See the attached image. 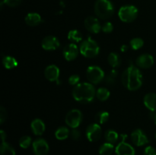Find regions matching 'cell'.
<instances>
[{
    "label": "cell",
    "mask_w": 156,
    "mask_h": 155,
    "mask_svg": "<svg viewBox=\"0 0 156 155\" xmlns=\"http://www.w3.org/2000/svg\"><path fill=\"white\" fill-rule=\"evenodd\" d=\"M121 81L123 85L127 90L137 91L143 84V74L137 67L131 65L123 72Z\"/></svg>",
    "instance_id": "1"
},
{
    "label": "cell",
    "mask_w": 156,
    "mask_h": 155,
    "mask_svg": "<svg viewBox=\"0 0 156 155\" xmlns=\"http://www.w3.org/2000/svg\"><path fill=\"white\" fill-rule=\"evenodd\" d=\"M73 97L79 103H89L96 97L95 88L91 83H79L73 88Z\"/></svg>",
    "instance_id": "2"
},
{
    "label": "cell",
    "mask_w": 156,
    "mask_h": 155,
    "mask_svg": "<svg viewBox=\"0 0 156 155\" xmlns=\"http://www.w3.org/2000/svg\"><path fill=\"white\" fill-rule=\"evenodd\" d=\"M94 13L101 20H107L114 13V5L110 0H97L94 3Z\"/></svg>",
    "instance_id": "3"
},
{
    "label": "cell",
    "mask_w": 156,
    "mask_h": 155,
    "mask_svg": "<svg viewBox=\"0 0 156 155\" xmlns=\"http://www.w3.org/2000/svg\"><path fill=\"white\" fill-rule=\"evenodd\" d=\"M80 53L85 58L91 59L95 58L100 52V47L98 44L91 38H88L87 40H82L79 46Z\"/></svg>",
    "instance_id": "4"
},
{
    "label": "cell",
    "mask_w": 156,
    "mask_h": 155,
    "mask_svg": "<svg viewBox=\"0 0 156 155\" xmlns=\"http://www.w3.org/2000/svg\"><path fill=\"white\" fill-rule=\"evenodd\" d=\"M138 9L132 5L122 6L118 11L119 18L125 23H131L135 21L138 17Z\"/></svg>",
    "instance_id": "5"
},
{
    "label": "cell",
    "mask_w": 156,
    "mask_h": 155,
    "mask_svg": "<svg viewBox=\"0 0 156 155\" xmlns=\"http://www.w3.org/2000/svg\"><path fill=\"white\" fill-rule=\"evenodd\" d=\"M86 78L91 84H98L105 78V74L101 68L96 65H91L86 69Z\"/></svg>",
    "instance_id": "6"
},
{
    "label": "cell",
    "mask_w": 156,
    "mask_h": 155,
    "mask_svg": "<svg viewBox=\"0 0 156 155\" xmlns=\"http://www.w3.org/2000/svg\"><path fill=\"white\" fill-rule=\"evenodd\" d=\"M83 115L79 109H73L68 112L65 118V122L72 129H77L82 122Z\"/></svg>",
    "instance_id": "7"
},
{
    "label": "cell",
    "mask_w": 156,
    "mask_h": 155,
    "mask_svg": "<svg viewBox=\"0 0 156 155\" xmlns=\"http://www.w3.org/2000/svg\"><path fill=\"white\" fill-rule=\"evenodd\" d=\"M32 149L34 155H47L50 150V147L44 138H37L32 143Z\"/></svg>",
    "instance_id": "8"
},
{
    "label": "cell",
    "mask_w": 156,
    "mask_h": 155,
    "mask_svg": "<svg viewBox=\"0 0 156 155\" xmlns=\"http://www.w3.org/2000/svg\"><path fill=\"white\" fill-rule=\"evenodd\" d=\"M86 137L91 142H95L101 138L102 135V130L101 126L98 123L90 124L86 129Z\"/></svg>",
    "instance_id": "9"
},
{
    "label": "cell",
    "mask_w": 156,
    "mask_h": 155,
    "mask_svg": "<svg viewBox=\"0 0 156 155\" xmlns=\"http://www.w3.org/2000/svg\"><path fill=\"white\" fill-rule=\"evenodd\" d=\"M41 46L44 50L47 51H53L60 46V43L59 39L54 36H47L42 40L41 42Z\"/></svg>",
    "instance_id": "10"
},
{
    "label": "cell",
    "mask_w": 156,
    "mask_h": 155,
    "mask_svg": "<svg viewBox=\"0 0 156 155\" xmlns=\"http://www.w3.org/2000/svg\"><path fill=\"white\" fill-rule=\"evenodd\" d=\"M130 138L131 141L133 143L134 145L137 146V147L144 146L145 144L149 143L148 137L146 136V134L143 132V131L140 129L134 130L133 132L131 133Z\"/></svg>",
    "instance_id": "11"
},
{
    "label": "cell",
    "mask_w": 156,
    "mask_h": 155,
    "mask_svg": "<svg viewBox=\"0 0 156 155\" xmlns=\"http://www.w3.org/2000/svg\"><path fill=\"white\" fill-rule=\"evenodd\" d=\"M79 52L80 51H79L77 45L76 43H71L64 47L62 54H63V57L65 58L66 60L70 62V61L75 60L78 57Z\"/></svg>",
    "instance_id": "12"
},
{
    "label": "cell",
    "mask_w": 156,
    "mask_h": 155,
    "mask_svg": "<svg viewBox=\"0 0 156 155\" xmlns=\"http://www.w3.org/2000/svg\"><path fill=\"white\" fill-rule=\"evenodd\" d=\"M85 28L91 33H98L101 30V27L98 19L94 16H89L85 20Z\"/></svg>",
    "instance_id": "13"
},
{
    "label": "cell",
    "mask_w": 156,
    "mask_h": 155,
    "mask_svg": "<svg viewBox=\"0 0 156 155\" xmlns=\"http://www.w3.org/2000/svg\"><path fill=\"white\" fill-rule=\"evenodd\" d=\"M136 64L139 68H149L154 65V58L152 55L144 53V54L140 55L136 60Z\"/></svg>",
    "instance_id": "14"
},
{
    "label": "cell",
    "mask_w": 156,
    "mask_h": 155,
    "mask_svg": "<svg viewBox=\"0 0 156 155\" xmlns=\"http://www.w3.org/2000/svg\"><path fill=\"white\" fill-rule=\"evenodd\" d=\"M116 155H135L136 150L131 144L126 141H120L115 147Z\"/></svg>",
    "instance_id": "15"
},
{
    "label": "cell",
    "mask_w": 156,
    "mask_h": 155,
    "mask_svg": "<svg viewBox=\"0 0 156 155\" xmlns=\"http://www.w3.org/2000/svg\"><path fill=\"white\" fill-rule=\"evenodd\" d=\"M60 71L59 68L55 65H50L44 70V76L49 81H57L59 80Z\"/></svg>",
    "instance_id": "16"
},
{
    "label": "cell",
    "mask_w": 156,
    "mask_h": 155,
    "mask_svg": "<svg viewBox=\"0 0 156 155\" xmlns=\"http://www.w3.org/2000/svg\"><path fill=\"white\" fill-rule=\"evenodd\" d=\"M30 129H31L32 132L35 135L40 136L44 133L46 126L42 120L40 119H35L30 123Z\"/></svg>",
    "instance_id": "17"
},
{
    "label": "cell",
    "mask_w": 156,
    "mask_h": 155,
    "mask_svg": "<svg viewBox=\"0 0 156 155\" xmlns=\"http://www.w3.org/2000/svg\"><path fill=\"white\" fill-rule=\"evenodd\" d=\"M145 106L151 112H156V94L149 93L145 95L143 99Z\"/></svg>",
    "instance_id": "18"
},
{
    "label": "cell",
    "mask_w": 156,
    "mask_h": 155,
    "mask_svg": "<svg viewBox=\"0 0 156 155\" xmlns=\"http://www.w3.org/2000/svg\"><path fill=\"white\" fill-rule=\"evenodd\" d=\"M24 21H25L26 24L30 27H36L42 22V18L38 13L31 12L26 15Z\"/></svg>",
    "instance_id": "19"
},
{
    "label": "cell",
    "mask_w": 156,
    "mask_h": 155,
    "mask_svg": "<svg viewBox=\"0 0 156 155\" xmlns=\"http://www.w3.org/2000/svg\"><path fill=\"white\" fill-rule=\"evenodd\" d=\"M70 135V131L69 129L65 126H61L58 128L56 131L55 132V137L57 140L59 141H63L66 140Z\"/></svg>",
    "instance_id": "20"
},
{
    "label": "cell",
    "mask_w": 156,
    "mask_h": 155,
    "mask_svg": "<svg viewBox=\"0 0 156 155\" xmlns=\"http://www.w3.org/2000/svg\"><path fill=\"white\" fill-rule=\"evenodd\" d=\"M114 151H115L114 145L108 142L101 144L98 150V153L100 155H111Z\"/></svg>",
    "instance_id": "21"
},
{
    "label": "cell",
    "mask_w": 156,
    "mask_h": 155,
    "mask_svg": "<svg viewBox=\"0 0 156 155\" xmlns=\"http://www.w3.org/2000/svg\"><path fill=\"white\" fill-rule=\"evenodd\" d=\"M108 62L113 68H116L121 64V59L117 53H111L108 55Z\"/></svg>",
    "instance_id": "22"
},
{
    "label": "cell",
    "mask_w": 156,
    "mask_h": 155,
    "mask_svg": "<svg viewBox=\"0 0 156 155\" xmlns=\"http://www.w3.org/2000/svg\"><path fill=\"white\" fill-rule=\"evenodd\" d=\"M2 64L6 69H13L18 66V61L12 56H6L3 57Z\"/></svg>",
    "instance_id": "23"
},
{
    "label": "cell",
    "mask_w": 156,
    "mask_h": 155,
    "mask_svg": "<svg viewBox=\"0 0 156 155\" xmlns=\"http://www.w3.org/2000/svg\"><path fill=\"white\" fill-rule=\"evenodd\" d=\"M119 137H120V135H118L117 132L113 129H109L105 134V138L107 142L111 143L112 144H114L116 142H117V141L119 140Z\"/></svg>",
    "instance_id": "24"
},
{
    "label": "cell",
    "mask_w": 156,
    "mask_h": 155,
    "mask_svg": "<svg viewBox=\"0 0 156 155\" xmlns=\"http://www.w3.org/2000/svg\"><path fill=\"white\" fill-rule=\"evenodd\" d=\"M0 153L1 155H15V150L9 143L2 142L0 146Z\"/></svg>",
    "instance_id": "25"
},
{
    "label": "cell",
    "mask_w": 156,
    "mask_h": 155,
    "mask_svg": "<svg viewBox=\"0 0 156 155\" xmlns=\"http://www.w3.org/2000/svg\"><path fill=\"white\" fill-rule=\"evenodd\" d=\"M68 40L73 43H82L83 40L82 33L77 30H72L68 33Z\"/></svg>",
    "instance_id": "26"
},
{
    "label": "cell",
    "mask_w": 156,
    "mask_h": 155,
    "mask_svg": "<svg viewBox=\"0 0 156 155\" xmlns=\"http://www.w3.org/2000/svg\"><path fill=\"white\" fill-rule=\"evenodd\" d=\"M109 117V112H107V111H100V112L96 113L95 116H94V120L98 124L103 125L108 121Z\"/></svg>",
    "instance_id": "27"
},
{
    "label": "cell",
    "mask_w": 156,
    "mask_h": 155,
    "mask_svg": "<svg viewBox=\"0 0 156 155\" xmlns=\"http://www.w3.org/2000/svg\"><path fill=\"white\" fill-rule=\"evenodd\" d=\"M110 95H111V93L108 91V89L105 88H100L96 91V97L100 101H106L110 97Z\"/></svg>",
    "instance_id": "28"
},
{
    "label": "cell",
    "mask_w": 156,
    "mask_h": 155,
    "mask_svg": "<svg viewBox=\"0 0 156 155\" xmlns=\"http://www.w3.org/2000/svg\"><path fill=\"white\" fill-rule=\"evenodd\" d=\"M118 72L116 69H112L109 73L108 74V75L105 77V83L108 86H113V85L115 84L116 81H117V77Z\"/></svg>",
    "instance_id": "29"
},
{
    "label": "cell",
    "mask_w": 156,
    "mask_h": 155,
    "mask_svg": "<svg viewBox=\"0 0 156 155\" xmlns=\"http://www.w3.org/2000/svg\"><path fill=\"white\" fill-rule=\"evenodd\" d=\"M129 45L132 50H138L141 49L144 45V41L142 38L140 37H135L132 39L129 42Z\"/></svg>",
    "instance_id": "30"
},
{
    "label": "cell",
    "mask_w": 156,
    "mask_h": 155,
    "mask_svg": "<svg viewBox=\"0 0 156 155\" xmlns=\"http://www.w3.org/2000/svg\"><path fill=\"white\" fill-rule=\"evenodd\" d=\"M19 146L23 149H27L30 146L32 143V139L30 136L28 135H24V136H22L19 139Z\"/></svg>",
    "instance_id": "31"
},
{
    "label": "cell",
    "mask_w": 156,
    "mask_h": 155,
    "mask_svg": "<svg viewBox=\"0 0 156 155\" xmlns=\"http://www.w3.org/2000/svg\"><path fill=\"white\" fill-rule=\"evenodd\" d=\"M23 0H2V2L5 5L11 8H15L19 6L21 4Z\"/></svg>",
    "instance_id": "32"
},
{
    "label": "cell",
    "mask_w": 156,
    "mask_h": 155,
    "mask_svg": "<svg viewBox=\"0 0 156 155\" xmlns=\"http://www.w3.org/2000/svg\"><path fill=\"white\" fill-rule=\"evenodd\" d=\"M113 30H114V25L112 24V23L109 22V21L105 23L101 27V30L105 33H111Z\"/></svg>",
    "instance_id": "33"
},
{
    "label": "cell",
    "mask_w": 156,
    "mask_h": 155,
    "mask_svg": "<svg viewBox=\"0 0 156 155\" xmlns=\"http://www.w3.org/2000/svg\"><path fill=\"white\" fill-rule=\"evenodd\" d=\"M69 136L73 140L77 141L81 138V132L77 129H73L72 131H70Z\"/></svg>",
    "instance_id": "34"
},
{
    "label": "cell",
    "mask_w": 156,
    "mask_h": 155,
    "mask_svg": "<svg viewBox=\"0 0 156 155\" xmlns=\"http://www.w3.org/2000/svg\"><path fill=\"white\" fill-rule=\"evenodd\" d=\"M79 81H80V76L78 74H72L69 78L68 82L70 85L73 86H76L79 84Z\"/></svg>",
    "instance_id": "35"
},
{
    "label": "cell",
    "mask_w": 156,
    "mask_h": 155,
    "mask_svg": "<svg viewBox=\"0 0 156 155\" xmlns=\"http://www.w3.org/2000/svg\"><path fill=\"white\" fill-rule=\"evenodd\" d=\"M143 155H156V150L152 146H147L144 149Z\"/></svg>",
    "instance_id": "36"
},
{
    "label": "cell",
    "mask_w": 156,
    "mask_h": 155,
    "mask_svg": "<svg viewBox=\"0 0 156 155\" xmlns=\"http://www.w3.org/2000/svg\"><path fill=\"white\" fill-rule=\"evenodd\" d=\"M7 118V112L3 106L0 108V124H3Z\"/></svg>",
    "instance_id": "37"
},
{
    "label": "cell",
    "mask_w": 156,
    "mask_h": 155,
    "mask_svg": "<svg viewBox=\"0 0 156 155\" xmlns=\"http://www.w3.org/2000/svg\"><path fill=\"white\" fill-rule=\"evenodd\" d=\"M0 134H1V138H2V142H5L6 139V133L3 130L0 131Z\"/></svg>",
    "instance_id": "38"
},
{
    "label": "cell",
    "mask_w": 156,
    "mask_h": 155,
    "mask_svg": "<svg viewBox=\"0 0 156 155\" xmlns=\"http://www.w3.org/2000/svg\"><path fill=\"white\" fill-rule=\"evenodd\" d=\"M128 49H129L128 46L123 44V45H122L121 47H120V51H121L122 53H126V52L128 50Z\"/></svg>",
    "instance_id": "39"
},
{
    "label": "cell",
    "mask_w": 156,
    "mask_h": 155,
    "mask_svg": "<svg viewBox=\"0 0 156 155\" xmlns=\"http://www.w3.org/2000/svg\"><path fill=\"white\" fill-rule=\"evenodd\" d=\"M151 118L153 119V121L155 122L156 125V112H152V113H151Z\"/></svg>",
    "instance_id": "40"
},
{
    "label": "cell",
    "mask_w": 156,
    "mask_h": 155,
    "mask_svg": "<svg viewBox=\"0 0 156 155\" xmlns=\"http://www.w3.org/2000/svg\"><path fill=\"white\" fill-rule=\"evenodd\" d=\"M155 138H156V134H155Z\"/></svg>",
    "instance_id": "41"
}]
</instances>
